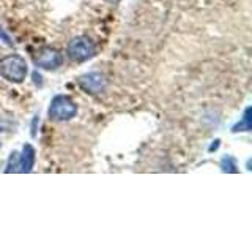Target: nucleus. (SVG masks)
<instances>
[{
    "label": "nucleus",
    "instance_id": "f03ea898",
    "mask_svg": "<svg viewBox=\"0 0 252 237\" xmlns=\"http://www.w3.org/2000/svg\"><path fill=\"white\" fill-rule=\"evenodd\" d=\"M47 114H49L52 120L57 122L71 120L77 114V105L68 95H57V97L52 98L49 109H47Z\"/></svg>",
    "mask_w": 252,
    "mask_h": 237
},
{
    "label": "nucleus",
    "instance_id": "39448f33",
    "mask_svg": "<svg viewBox=\"0 0 252 237\" xmlns=\"http://www.w3.org/2000/svg\"><path fill=\"white\" fill-rule=\"evenodd\" d=\"M77 82L84 92L92 95H98L101 92H104L107 87V79L101 73H87L79 78Z\"/></svg>",
    "mask_w": 252,
    "mask_h": 237
},
{
    "label": "nucleus",
    "instance_id": "20e7f679",
    "mask_svg": "<svg viewBox=\"0 0 252 237\" xmlns=\"http://www.w3.org/2000/svg\"><path fill=\"white\" fill-rule=\"evenodd\" d=\"M33 62L38 68L43 70H57L63 65V55L54 47H41L35 55Z\"/></svg>",
    "mask_w": 252,
    "mask_h": 237
},
{
    "label": "nucleus",
    "instance_id": "0eeeda50",
    "mask_svg": "<svg viewBox=\"0 0 252 237\" xmlns=\"http://www.w3.org/2000/svg\"><path fill=\"white\" fill-rule=\"evenodd\" d=\"M251 108H246V111H244V116H243V120L233 126V131H249L251 130Z\"/></svg>",
    "mask_w": 252,
    "mask_h": 237
},
{
    "label": "nucleus",
    "instance_id": "423d86ee",
    "mask_svg": "<svg viewBox=\"0 0 252 237\" xmlns=\"http://www.w3.org/2000/svg\"><path fill=\"white\" fill-rule=\"evenodd\" d=\"M35 149L33 146L26 144L22 147V155H19V163H18V172H30L35 164Z\"/></svg>",
    "mask_w": 252,
    "mask_h": 237
},
{
    "label": "nucleus",
    "instance_id": "f257e3e1",
    "mask_svg": "<svg viewBox=\"0 0 252 237\" xmlns=\"http://www.w3.org/2000/svg\"><path fill=\"white\" fill-rule=\"evenodd\" d=\"M0 75L6 81L21 84L29 75V67L26 59L19 54H8L0 59Z\"/></svg>",
    "mask_w": 252,
    "mask_h": 237
},
{
    "label": "nucleus",
    "instance_id": "7ed1b4c3",
    "mask_svg": "<svg viewBox=\"0 0 252 237\" xmlns=\"http://www.w3.org/2000/svg\"><path fill=\"white\" fill-rule=\"evenodd\" d=\"M68 57L73 62H85L96 54V47L89 37H76L68 43Z\"/></svg>",
    "mask_w": 252,
    "mask_h": 237
},
{
    "label": "nucleus",
    "instance_id": "9d476101",
    "mask_svg": "<svg viewBox=\"0 0 252 237\" xmlns=\"http://www.w3.org/2000/svg\"><path fill=\"white\" fill-rule=\"evenodd\" d=\"M0 40L6 44V46H13V40H11V37L6 34V32L3 30V27H2V24H0Z\"/></svg>",
    "mask_w": 252,
    "mask_h": 237
},
{
    "label": "nucleus",
    "instance_id": "1a4fd4ad",
    "mask_svg": "<svg viewBox=\"0 0 252 237\" xmlns=\"http://www.w3.org/2000/svg\"><path fill=\"white\" fill-rule=\"evenodd\" d=\"M18 163H19V154L13 152V154H11V157H10V160H8V164H6L5 172L16 171V169H18Z\"/></svg>",
    "mask_w": 252,
    "mask_h": 237
},
{
    "label": "nucleus",
    "instance_id": "6e6552de",
    "mask_svg": "<svg viewBox=\"0 0 252 237\" xmlns=\"http://www.w3.org/2000/svg\"><path fill=\"white\" fill-rule=\"evenodd\" d=\"M220 168H222L224 172H236L238 169H236V161H235V158L230 157V155H227L222 158V161H220Z\"/></svg>",
    "mask_w": 252,
    "mask_h": 237
}]
</instances>
